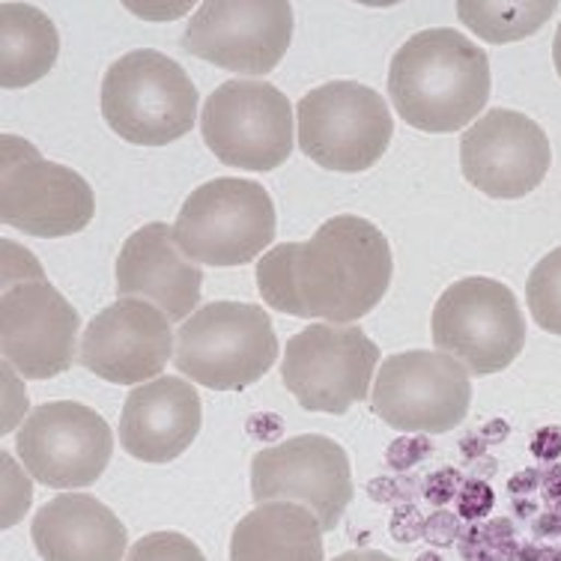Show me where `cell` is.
I'll list each match as a JSON object with an SVG mask.
<instances>
[{
  "mask_svg": "<svg viewBox=\"0 0 561 561\" xmlns=\"http://www.w3.org/2000/svg\"><path fill=\"white\" fill-rule=\"evenodd\" d=\"M394 275L389 239L362 216H335L308 242H284L257 263L260 296L302 320L350 325L382 302Z\"/></svg>",
  "mask_w": 561,
  "mask_h": 561,
  "instance_id": "6da1fadb",
  "label": "cell"
},
{
  "mask_svg": "<svg viewBox=\"0 0 561 561\" xmlns=\"http://www.w3.org/2000/svg\"><path fill=\"white\" fill-rule=\"evenodd\" d=\"M559 10L556 0L538 3V0H523V3H502V0H460L457 12L460 22L469 31L486 39V43H517L526 39L543 24L550 22L552 12Z\"/></svg>",
  "mask_w": 561,
  "mask_h": 561,
  "instance_id": "603a6c76",
  "label": "cell"
},
{
  "mask_svg": "<svg viewBox=\"0 0 561 561\" xmlns=\"http://www.w3.org/2000/svg\"><path fill=\"white\" fill-rule=\"evenodd\" d=\"M370 407L403 433H448L472 407V382L457 358L439 350H410L382 362Z\"/></svg>",
  "mask_w": 561,
  "mask_h": 561,
  "instance_id": "8fae6325",
  "label": "cell"
},
{
  "mask_svg": "<svg viewBox=\"0 0 561 561\" xmlns=\"http://www.w3.org/2000/svg\"><path fill=\"white\" fill-rule=\"evenodd\" d=\"M102 117L129 144L164 147L195 126L197 87L176 60L156 48H138L105 72Z\"/></svg>",
  "mask_w": 561,
  "mask_h": 561,
  "instance_id": "277c9868",
  "label": "cell"
},
{
  "mask_svg": "<svg viewBox=\"0 0 561 561\" xmlns=\"http://www.w3.org/2000/svg\"><path fill=\"white\" fill-rule=\"evenodd\" d=\"M296 129L302 152L325 171L358 173L386 156L394 119L374 87L329 81L299 99Z\"/></svg>",
  "mask_w": 561,
  "mask_h": 561,
  "instance_id": "8992f818",
  "label": "cell"
},
{
  "mask_svg": "<svg viewBox=\"0 0 561 561\" xmlns=\"http://www.w3.org/2000/svg\"><path fill=\"white\" fill-rule=\"evenodd\" d=\"M230 561H323V526L296 502H266L239 519Z\"/></svg>",
  "mask_w": 561,
  "mask_h": 561,
  "instance_id": "44dd1931",
  "label": "cell"
},
{
  "mask_svg": "<svg viewBox=\"0 0 561 561\" xmlns=\"http://www.w3.org/2000/svg\"><path fill=\"white\" fill-rule=\"evenodd\" d=\"M201 398L183 377L144 382L123 403L119 445L144 463H171L201 433Z\"/></svg>",
  "mask_w": 561,
  "mask_h": 561,
  "instance_id": "d6986e66",
  "label": "cell"
},
{
  "mask_svg": "<svg viewBox=\"0 0 561 561\" xmlns=\"http://www.w3.org/2000/svg\"><path fill=\"white\" fill-rule=\"evenodd\" d=\"M0 221L31 237L81 233L96 213L93 188L81 173L48 162L22 138H0Z\"/></svg>",
  "mask_w": 561,
  "mask_h": 561,
  "instance_id": "ba28073f",
  "label": "cell"
},
{
  "mask_svg": "<svg viewBox=\"0 0 561 561\" xmlns=\"http://www.w3.org/2000/svg\"><path fill=\"white\" fill-rule=\"evenodd\" d=\"M278 358V335L260 305L213 302L195 311L173 344V365L213 391H242L266 377Z\"/></svg>",
  "mask_w": 561,
  "mask_h": 561,
  "instance_id": "3957f363",
  "label": "cell"
},
{
  "mask_svg": "<svg viewBox=\"0 0 561 561\" xmlns=\"http://www.w3.org/2000/svg\"><path fill=\"white\" fill-rule=\"evenodd\" d=\"M433 344L476 374L505 370L526 346V320L517 296L502 280L463 278L433 308Z\"/></svg>",
  "mask_w": 561,
  "mask_h": 561,
  "instance_id": "52a82bcc",
  "label": "cell"
},
{
  "mask_svg": "<svg viewBox=\"0 0 561 561\" xmlns=\"http://www.w3.org/2000/svg\"><path fill=\"white\" fill-rule=\"evenodd\" d=\"M15 451L39 484L78 490L102 478L114 454V436L96 410L76 400H57L27 415Z\"/></svg>",
  "mask_w": 561,
  "mask_h": 561,
  "instance_id": "5bb4252c",
  "label": "cell"
},
{
  "mask_svg": "<svg viewBox=\"0 0 561 561\" xmlns=\"http://www.w3.org/2000/svg\"><path fill=\"white\" fill-rule=\"evenodd\" d=\"M33 547L43 561H126V526L87 493H60L36 511Z\"/></svg>",
  "mask_w": 561,
  "mask_h": 561,
  "instance_id": "ffe728a7",
  "label": "cell"
},
{
  "mask_svg": "<svg viewBox=\"0 0 561 561\" xmlns=\"http://www.w3.org/2000/svg\"><path fill=\"white\" fill-rule=\"evenodd\" d=\"M251 496L257 505L296 502L332 531L353 502L350 457L335 439L320 433L293 436L275 448H263L251 463Z\"/></svg>",
  "mask_w": 561,
  "mask_h": 561,
  "instance_id": "7c38bea8",
  "label": "cell"
},
{
  "mask_svg": "<svg viewBox=\"0 0 561 561\" xmlns=\"http://www.w3.org/2000/svg\"><path fill=\"white\" fill-rule=\"evenodd\" d=\"M547 131L526 114L507 108L486 111L463 131L460 168L469 185L496 201L531 195L550 171Z\"/></svg>",
  "mask_w": 561,
  "mask_h": 561,
  "instance_id": "2e32d148",
  "label": "cell"
},
{
  "mask_svg": "<svg viewBox=\"0 0 561 561\" xmlns=\"http://www.w3.org/2000/svg\"><path fill=\"white\" fill-rule=\"evenodd\" d=\"M201 131L218 162L242 171H275L290 159L296 114L275 84L239 78L209 93Z\"/></svg>",
  "mask_w": 561,
  "mask_h": 561,
  "instance_id": "9c48e42d",
  "label": "cell"
},
{
  "mask_svg": "<svg viewBox=\"0 0 561 561\" xmlns=\"http://www.w3.org/2000/svg\"><path fill=\"white\" fill-rule=\"evenodd\" d=\"M552 64H556V72L561 78V27L556 31V39H552Z\"/></svg>",
  "mask_w": 561,
  "mask_h": 561,
  "instance_id": "4316f807",
  "label": "cell"
},
{
  "mask_svg": "<svg viewBox=\"0 0 561 561\" xmlns=\"http://www.w3.org/2000/svg\"><path fill=\"white\" fill-rule=\"evenodd\" d=\"M176 337L171 320L140 299H117L84 329L81 365L117 386L152 382L168 365Z\"/></svg>",
  "mask_w": 561,
  "mask_h": 561,
  "instance_id": "e0dca14e",
  "label": "cell"
},
{
  "mask_svg": "<svg viewBox=\"0 0 561 561\" xmlns=\"http://www.w3.org/2000/svg\"><path fill=\"white\" fill-rule=\"evenodd\" d=\"M379 346L358 325L311 323L284 350L280 379L302 410L344 415L370 394Z\"/></svg>",
  "mask_w": 561,
  "mask_h": 561,
  "instance_id": "30bf717a",
  "label": "cell"
},
{
  "mask_svg": "<svg viewBox=\"0 0 561 561\" xmlns=\"http://www.w3.org/2000/svg\"><path fill=\"white\" fill-rule=\"evenodd\" d=\"M526 302L543 332L561 335V249L550 251L531 270L526 280Z\"/></svg>",
  "mask_w": 561,
  "mask_h": 561,
  "instance_id": "cb8c5ba5",
  "label": "cell"
},
{
  "mask_svg": "<svg viewBox=\"0 0 561 561\" xmlns=\"http://www.w3.org/2000/svg\"><path fill=\"white\" fill-rule=\"evenodd\" d=\"M126 561H206L192 538L180 531H152L131 543Z\"/></svg>",
  "mask_w": 561,
  "mask_h": 561,
  "instance_id": "d4e9b609",
  "label": "cell"
},
{
  "mask_svg": "<svg viewBox=\"0 0 561 561\" xmlns=\"http://www.w3.org/2000/svg\"><path fill=\"white\" fill-rule=\"evenodd\" d=\"M204 272L173 239V227L152 221L135 230L117 254V296L140 299L180 323L201 302Z\"/></svg>",
  "mask_w": 561,
  "mask_h": 561,
  "instance_id": "ac0fdd59",
  "label": "cell"
},
{
  "mask_svg": "<svg viewBox=\"0 0 561 561\" xmlns=\"http://www.w3.org/2000/svg\"><path fill=\"white\" fill-rule=\"evenodd\" d=\"M490 60L481 45L451 27L410 36L389 66V96L403 123L427 135L460 131L486 108Z\"/></svg>",
  "mask_w": 561,
  "mask_h": 561,
  "instance_id": "7a4b0ae2",
  "label": "cell"
},
{
  "mask_svg": "<svg viewBox=\"0 0 561 561\" xmlns=\"http://www.w3.org/2000/svg\"><path fill=\"white\" fill-rule=\"evenodd\" d=\"M60 36L55 22L31 3L0 7V84L22 90L55 69Z\"/></svg>",
  "mask_w": 561,
  "mask_h": 561,
  "instance_id": "7402d4cb",
  "label": "cell"
},
{
  "mask_svg": "<svg viewBox=\"0 0 561 561\" xmlns=\"http://www.w3.org/2000/svg\"><path fill=\"white\" fill-rule=\"evenodd\" d=\"M335 561H394V559H389L386 552H379V550H350V552H341Z\"/></svg>",
  "mask_w": 561,
  "mask_h": 561,
  "instance_id": "484cf974",
  "label": "cell"
},
{
  "mask_svg": "<svg viewBox=\"0 0 561 561\" xmlns=\"http://www.w3.org/2000/svg\"><path fill=\"white\" fill-rule=\"evenodd\" d=\"M278 216L270 192L254 180H209L185 197L173 239L204 266H242L270 249Z\"/></svg>",
  "mask_w": 561,
  "mask_h": 561,
  "instance_id": "5b68a950",
  "label": "cell"
},
{
  "mask_svg": "<svg viewBox=\"0 0 561 561\" xmlns=\"http://www.w3.org/2000/svg\"><path fill=\"white\" fill-rule=\"evenodd\" d=\"M78 311L45 278L3 284L0 353L24 379H51L76 365Z\"/></svg>",
  "mask_w": 561,
  "mask_h": 561,
  "instance_id": "9a60e30c",
  "label": "cell"
},
{
  "mask_svg": "<svg viewBox=\"0 0 561 561\" xmlns=\"http://www.w3.org/2000/svg\"><path fill=\"white\" fill-rule=\"evenodd\" d=\"M293 39V7L284 0H209L185 27L183 48L242 76H266Z\"/></svg>",
  "mask_w": 561,
  "mask_h": 561,
  "instance_id": "4fadbf2b",
  "label": "cell"
}]
</instances>
